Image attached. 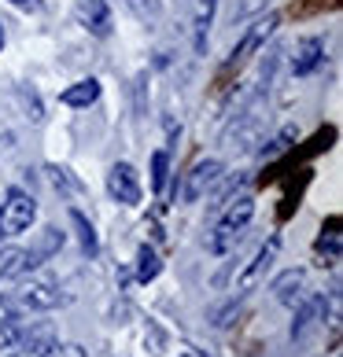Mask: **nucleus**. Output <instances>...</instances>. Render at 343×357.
Segmentation results:
<instances>
[{
  "mask_svg": "<svg viewBox=\"0 0 343 357\" xmlns=\"http://www.w3.org/2000/svg\"><path fill=\"white\" fill-rule=\"evenodd\" d=\"M37 218V199L22 188H11L4 206H0V240H11V236L26 232Z\"/></svg>",
  "mask_w": 343,
  "mask_h": 357,
  "instance_id": "f257e3e1",
  "label": "nucleus"
},
{
  "mask_svg": "<svg viewBox=\"0 0 343 357\" xmlns=\"http://www.w3.org/2000/svg\"><path fill=\"white\" fill-rule=\"evenodd\" d=\"M262 122H266V107H262V96L247 103V111L236 118L226 133V148L229 151H251L258 137H262Z\"/></svg>",
  "mask_w": 343,
  "mask_h": 357,
  "instance_id": "f03ea898",
  "label": "nucleus"
},
{
  "mask_svg": "<svg viewBox=\"0 0 343 357\" xmlns=\"http://www.w3.org/2000/svg\"><path fill=\"white\" fill-rule=\"evenodd\" d=\"M277 255H281V236H270V240L255 250V258L240 269V276H236V295H247V291H255L262 280H266V273L277 261Z\"/></svg>",
  "mask_w": 343,
  "mask_h": 357,
  "instance_id": "7ed1b4c3",
  "label": "nucleus"
},
{
  "mask_svg": "<svg viewBox=\"0 0 343 357\" xmlns=\"http://www.w3.org/2000/svg\"><path fill=\"white\" fill-rule=\"evenodd\" d=\"M226 174V166L218 162V158H203V162H196L189 174H184V188H181V203H200L203 195L214 188Z\"/></svg>",
  "mask_w": 343,
  "mask_h": 357,
  "instance_id": "20e7f679",
  "label": "nucleus"
},
{
  "mask_svg": "<svg viewBox=\"0 0 343 357\" xmlns=\"http://www.w3.org/2000/svg\"><path fill=\"white\" fill-rule=\"evenodd\" d=\"M277 22H281V15H262V19L251 26V30H247V33L240 37V45L233 48V56H229V63H226V74H229V70H236V67H244V63L251 59L262 45H266V37L277 30Z\"/></svg>",
  "mask_w": 343,
  "mask_h": 357,
  "instance_id": "39448f33",
  "label": "nucleus"
},
{
  "mask_svg": "<svg viewBox=\"0 0 343 357\" xmlns=\"http://www.w3.org/2000/svg\"><path fill=\"white\" fill-rule=\"evenodd\" d=\"M295 321H292V342H302L314 328H318L321 321H325V295H302L295 298Z\"/></svg>",
  "mask_w": 343,
  "mask_h": 357,
  "instance_id": "423d86ee",
  "label": "nucleus"
},
{
  "mask_svg": "<svg viewBox=\"0 0 343 357\" xmlns=\"http://www.w3.org/2000/svg\"><path fill=\"white\" fill-rule=\"evenodd\" d=\"M63 247V232L56 229V225H48V229H41L34 236V243H30V250H22V258H19V276H26L30 269H37V266H45V261L56 255V250Z\"/></svg>",
  "mask_w": 343,
  "mask_h": 357,
  "instance_id": "0eeeda50",
  "label": "nucleus"
},
{
  "mask_svg": "<svg viewBox=\"0 0 343 357\" xmlns=\"http://www.w3.org/2000/svg\"><path fill=\"white\" fill-rule=\"evenodd\" d=\"M108 192L115 195L122 206H137L140 203V181H137V169L129 162H115L108 169Z\"/></svg>",
  "mask_w": 343,
  "mask_h": 357,
  "instance_id": "6e6552de",
  "label": "nucleus"
},
{
  "mask_svg": "<svg viewBox=\"0 0 343 357\" xmlns=\"http://www.w3.org/2000/svg\"><path fill=\"white\" fill-rule=\"evenodd\" d=\"M59 302H63V291L56 284H48V280H34L15 295L19 310H56Z\"/></svg>",
  "mask_w": 343,
  "mask_h": 357,
  "instance_id": "1a4fd4ad",
  "label": "nucleus"
},
{
  "mask_svg": "<svg viewBox=\"0 0 343 357\" xmlns=\"http://www.w3.org/2000/svg\"><path fill=\"white\" fill-rule=\"evenodd\" d=\"M321 59H325V41L321 37H302L299 48H295V59H292V74L295 77H307L321 67Z\"/></svg>",
  "mask_w": 343,
  "mask_h": 357,
  "instance_id": "9d476101",
  "label": "nucleus"
},
{
  "mask_svg": "<svg viewBox=\"0 0 343 357\" xmlns=\"http://www.w3.org/2000/svg\"><path fill=\"white\" fill-rule=\"evenodd\" d=\"M78 19L89 33L108 37L111 33V15H108V0H78Z\"/></svg>",
  "mask_w": 343,
  "mask_h": 357,
  "instance_id": "9b49d317",
  "label": "nucleus"
},
{
  "mask_svg": "<svg viewBox=\"0 0 343 357\" xmlns=\"http://www.w3.org/2000/svg\"><path fill=\"white\" fill-rule=\"evenodd\" d=\"M314 255L321 258V266H336L343 255V236H340V218H328L321 236L314 240Z\"/></svg>",
  "mask_w": 343,
  "mask_h": 357,
  "instance_id": "f8f14e48",
  "label": "nucleus"
},
{
  "mask_svg": "<svg viewBox=\"0 0 343 357\" xmlns=\"http://www.w3.org/2000/svg\"><path fill=\"white\" fill-rule=\"evenodd\" d=\"M302 287H307V269H284V273L270 284L273 298L281 302V306H295V298L302 295Z\"/></svg>",
  "mask_w": 343,
  "mask_h": 357,
  "instance_id": "ddd939ff",
  "label": "nucleus"
},
{
  "mask_svg": "<svg viewBox=\"0 0 343 357\" xmlns=\"http://www.w3.org/2000/svg\"><path fill=\"white\" fill-rule=\"evenodd\" d=\"M59 100L67 103V107H92V103L100 100V82L96 77H82V82H74L71 89H63Z\"/></svg>",
  "mask_w": 343,
  "mask_h": 357,
  "instance_id": "4468645a",
  "label": "nucleus"
},
{
  "mask_svg": "<svg viewBox=\"0 0 343 357\" xmlns=\"http://www.w3.org/2000/svg\"><path fill=\"white\" fill-rule=\"evenodd\" d=\"M59 342V335H56V328H52L48 321H37V324H26V332H22V342L19 347H30V350H48L52 354V347Z\"/></svg>",
  "mask_w": 343,
  "mask_h": 357,
  "instance_id": "2eb2a0df",
  "label": "nucleus"
},
{
  "mask_svg": "<svg viewBox=\"0 0 343 357\" xmlns=\"http://www.w3.org/2000/svg\"><path fill=\"white\" fill-rule=\"evenodd\" d=\"M251 218H255V199H251V195H240L236 203H233V199L226 203V214H221V225H229V229L244 232Z\"/></svg>",
  "mask_w": 343,
  "mask_h": 357,
  "instance_id": "dca6fc26",
  "label": "nucleus"
},
{
  "mask_svg": "<svg viewBox=\"0 0 343 357\" xmlns=\"http://www.w3.org/2000/svg\"><path fill=\"white\" fill-rule=\"evenodd\" d=\"M22 332H26V321L19 313H8L4 321H0V350H15L22 342Z\"/></svg>",
  "mask_w": 343,
  "mask_h": 357,
  "instance_id": "f3484780",
  "label": "nucleus"
},
{
  "mask_svg": "<svg viewBox=\"0 0 343 357\" xmlns=\"http://www.w3.org/2000/svg\"><path fill=\"white\" fill-rule=\"evenodd\" d=\"M214 4H218V0H196V48H200V52L207 45L210 22H214Z\"/></svg>",
  "mask_w": 343,
  "mask_h": 357,
  "instance_id": "a211bd4d",
  "label": "nucleus"
},
{
  "mask_svg": "<svg viewBox=\"0 0 343 357\" xmlns=\"http://www.w3.org/2000/svg\"><path fill=\"white\" fill-rule=\"evenodd\" d=\"M159 273H163L159 255H155L152 247H140V250H137V280H140V284H152Z\"/></svg>",
  "mask_w": 343,
  "mask_h": 357,
  "instance_id": "6ab92c4d",
  "label": "nucleus"
},
{
  "mask_svg": "<svg viewBox=\"0 0 343 357\" xmlns=\"http://www.w3.org/2000/svg\"><path fill=\"white\" fill-rule=\"evenodd\" d=\"M71 225L78 229V240H82V250H85V255H96V250H100L96 229H92V225H89V218L82 214V210H71Z\"/></svg>",
  "mask_w": 343,
  "mask_h": 357,
  "instance_id": "aec40b11",
  "label": "nucleus"
},
{
  "mask_svg": "<svg viewBox=\"0 0 343 357\" xmlns=\"http://www.w3.org/2000/svg\"><path fill=\"white\" fill-rule=\"evenodd\" d=\"M236 236H240V232L218 221V225H214V232L207 236V250H210V255H229L233 243H236Z\"/></svg>",
  "mask_w": 343,
  "mask_h": 357,
  "instance_id": "412c9836",
  "label": "nucleus"
},
{
  "mask_svg": "<svg viewBox=\"0 0 343 357\" xmlns=\"http://www.w3.org/2000/svg\"><path fill=\"white\" fill-rule=\"evenodd\" d=\"M299 133H295V126H284L281 129V133H277L270 144H262V155H266V158H273V155H281V151H288V148H292V140H295Z\"/></svg>",
  "mask_w": 343,
  "mask_h": 357,
  "instance_id": "4be33fe9",
  "label": "nucleus"
},
{
  "mask_svg": "<svg viewBox=\"0 0 343 357\" xmlns=\"http://www.w3.org/2000/svg\"><path fill=\"white\" fill-rule=\"evenodd\" d=\"M166 169H170L166 151H152V192H163L166 188Z\"/></svg>",
  "mask_w": 343,
  "mask_h": 357,
  "instance_id": "5701e85b",
  "label": "nucleus"
},
{
  "mask_svg": "<svg viewBox=\"0 0 343 357\" xmlns=\"http://www.w3.org/2000/svg\"><path fill=\"white\" fill-rule=\"evenodd\" d=\"M333 140H336V129H333V126H325L321 133L314 137V140H310V144H307V148H302L299 155H302V158H310V155H321V151H328V148H333Z\"/></svg>",
  "mask_w": 343,
  "mask_h": 357,
  "instance_id": "b1692460",
  "label": "nucleus"
},
{
  "mask_svg": "<svg viewBox=\"0 0 343 357\" xmlns=\"http://www.w3.org/2000/svg\"><path fill=\"white\" fill-rule=\"evenodd\" d=\"M19 247H0V276H19Z\"/></svg>",
  "mask_w": 343,
  "mask_h": 357,
  "instance_id": "393cba45",
  "label": "nucleus"
},
{
  "mask_svg": "<svg viewBox=\"0 0 343 357\" xmlns=\"http://www.w3.org/2000/svg\"><path fill=\"white\" fill-rule=\"evenodd\" d=\"M266 4H270V0H240L236 11H233V19H247V15H255V11H262Z\"/></svg>",
  "mask_w": 343,
  "mask_h": 357,
  "instance_id": "a878e982",
  "label": "nucleus"
},
{
  "mask_svg": "<svg viewBox=\"0 0 343 357\" xmlns=\"http://www.w3.org/2000/svg\"><path fill=\"white\" fill-rule=\"evenodd\" d=\"M48 357H85V350H82V347H74V342H56Z\"/></svg>",
  "mask_w": 343,
  "mask_h": 357,
  "instance_id": "bb28decb",
  "label": "nucleus"
},
{
  "mask_svg": "<svg viewBox=\"0 0 343 357\" xmlns=\"http://www.w3.org/2000/svg\"><path fill=\"white\" fill-rule=\"evenodd\" d=\"M48 177H52V184H56L59 192H71V177H67V169H59V166H48Z\"/></svg>",
  "mask_w": 343,
  "mask_h": 357,
  "instance_id": "cd10ccee",
  "label": "nucleus"
},
{
  "mask_svg": "<svg viewBox=\"0 0 343 357\" xmlns=\"http://www.w3.org/2000/svg\"><path fill=\"white\" fill-rule=\"evenodd\" d=\"M233 317H236V302H229L226 310H218V313H214V321H210V324H214V328H226V324H233Z\"/></svg>",
  "mask_w": 343,
  "mask_h": 357,
  "instance_id": "c85d7f7f",
  "label": "nucleus"
},
{
  "mask_svg": "<svg viewBox=\"0 0 343 357\" xmlns=\"http://www.w3.org/2000/svg\"><path fill=\"white\" fill-rule=\"evenodd\" d=\"M8 357H48V350H30V347H15V350H8Z\"/></svg>",
  "mask_w": 343,
  "mask_h": 357,
  "instance_id": "c756f323",
  "label": "nucleus"
},
{
  "mask_svg": "<svg viewBox=\"0 0 343 357\" xmlns=\"http://www.w3.org/2000/svg\"><path fill=\"white\" fill-rule=\"evenodd\" d=\"M0 48H4V26H0Z\"/></svg>",
  "mask_w": 343,
  "mask_h": 357,
  "instance_id": "7c9ffc66",
  "label": "nucleus"
},
{
  "mask_svg": "<svg viewBox=\"0 0 343 357\" xmlns=\"http://www.w3.org/2000/svg\"><path fill=\"white\" fill-rule=\"evenodd\" d=\"M11 4H30V0H11Z\"/></svg>",
  "mask_w": 343,
  "mask_h": 357,
  "instance_id": "2f4dec72",
  "label": "nucleus"
},
{
  "mask_svg": "<svg viewBox=\"0 0 343 357\" xmlns=\"http://www.w3.org/2000/svg\"><path fill=\"white\" fill-rule=\"evenodd\" d=\"M184 357H200V354H184Z\"/></svg>",
  "mask_w": 343,
  "mask_h": 357,
  "instance_id": "473e14b6",
  "label": "nucleus"
}]
</instances>
